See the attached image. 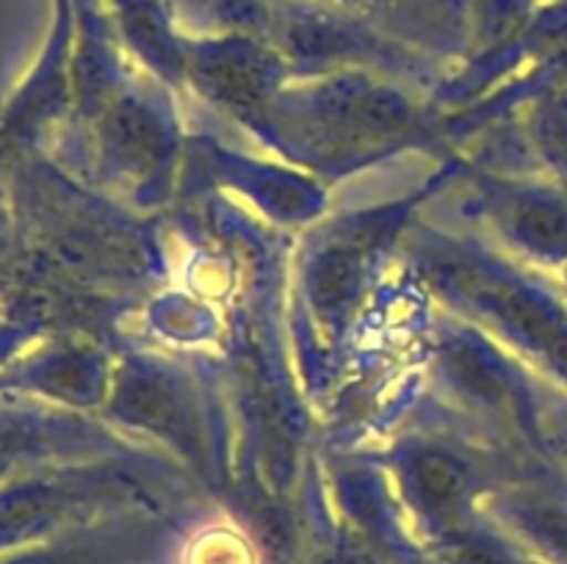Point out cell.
Returning a JSON list of instances; mask_svg holds the SVG:
<instances>
[{
  "label": "cell",
  "mask_w": 567,
  "mask_h": 564,
  "mask_svg": "<svg viewBox=\"0 0 567 564\" xmlns=\"http://www.w3.org/2000/svg\"><path fill=\"white\" fill-rule=\"evenodd\" d=\"M11 564H89L86 553L61 551V553H37V556H25L20 562Z\"/></svg>",
  "instance_id": "obj_3"
},
{
  "label": "cell",
  "mask_w": 567,
  "mask_h": 564,
  "mask_svg": "<svg viewBox=\"0 0 567 564\" xmlns=\"http://www.w3.org/2000/svg\"><path fill=\"white\" fill-rule=\"evenodd\" d=\"M415 476H419V492L426 506L437 509V512H449L452 506H457L465 487L463 470L457 464L443 457H424Z\"/></svg>",
  "instance_id": "obj_1"
},
{
  "label": "cell",
  "mask_w": 567,
  "mask_h": 564,
  "mask_svg": "<svg viewBox=\"0 0 567 564\" xmlns=\"http://www.w3.org/2000/svg\"><path fill=\"white\" fill-rule=\"evenodd\" d=\"M454 564H507L496 551L480 542H457L452 551Z\"/></svg>",
  "instance_id": "obj_2"
}]
</instances>
